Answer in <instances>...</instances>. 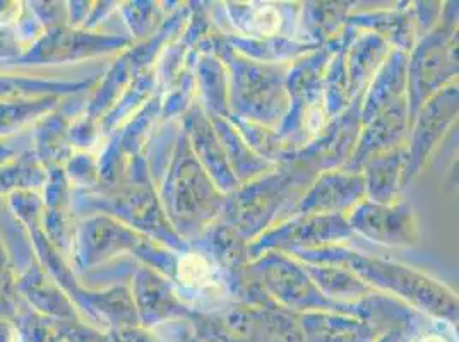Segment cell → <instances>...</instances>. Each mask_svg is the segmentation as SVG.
I'll list each match as a JSON object with an SVG mask.
<instances>
[{
  "mask_svg": "<svg viewBox=\"0 0 459 342\" xmlns=\"http://www.w3.org/2000/svg\"><path fill=\"white\" fill-rule=\"evenodd\" d=\"M178 281L195 291H210L218 287L210 261L199 253H187L180 259Z\"/></svg>",
  "mask_w": 459,
  "mask_h": 342,
  "instance_id": "1",
  "label": "cell"
},
{
  "mask_svg": "<svg viewBox=\"0 0 459 342\" xmlns=\"http://www.w3.org/2000/svg\"><path fill=\"white\" fill-rule=\"evenodd\" d=\"M254 21H255L259 31L264 35H271L280 28V16L271 7H263L259 13H255Z\"/></svg>",
  "mask_w": 459,
  "mask_h": 342,
  "instance_id": "2",
  "label": "cell"
},
{
  "mask_svg": "<svg viewBox=\"0 0 459 342\" xmlns=\"http://www.w3.org/2000/svg\"><path fill=\"white\" fill-rule=\"evenodd\" d=\"M421 342H440V341H437V339H425V341H421Z\"/></svg>",
  "mask_w": 459,
  "mask_h": 342,
  "instance_id": "3",
  "label": "cell"
}]
</instances>
